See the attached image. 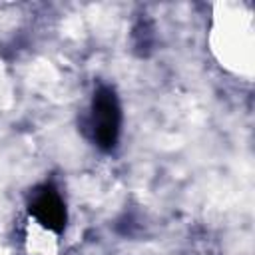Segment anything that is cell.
<instances>
[{
    "label": "cell",
    "mask_w": 255,
    "mask_h": 255,
    "mask_svg": "<svg viewBox=\"0 0 255 255\" xmlns=\"http://www.w3.org/2000/svg\"><path fill=\"white\" fill-rule=\"evenodd\" d=\"M122 110L112 88H98L92 100V128L94 139L102 149H114L120 137Z\"/></svg>",
    "instance_id": "1"
},
{
    "label": "cell",
    "mask_w": 255,
    "mask_h": 255,
    "mask_svg": "<svg viewBox=\"0 0 255 255\" xmlns=\"http://www.w3.org/2000/svg\"><path fill=\"white\" fill-rule=\"evenodd\" d=\"M30 213L50 231L60 233L66 227V207L64 201L60 199V195L46 187L42 191H38L30 203Z\"/></svg>",
    "instance_id": "2"
}]
</instances>
